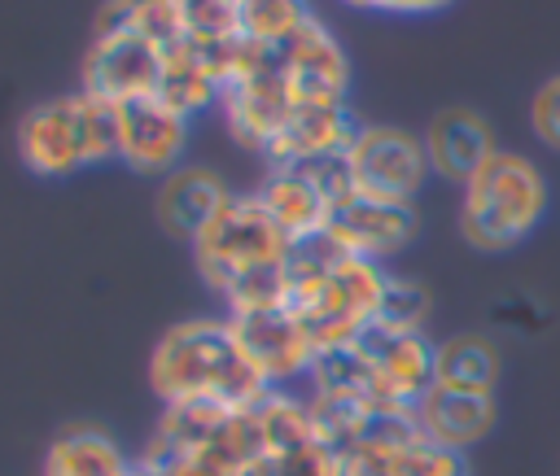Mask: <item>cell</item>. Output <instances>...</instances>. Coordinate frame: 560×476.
<instances>
[{"label":"cell","mask_w":560,"mask_h":476,"mask_svg":"<svg viewBox=\"0 0 560 476\" xmlns=\"http://www.w3.org/2000/svg\"><path fill=\"white\" fill-rule=\"evenodd\" d=\"M306 17L302 0H241V35L254 44H284Z\"/></svg>","instance_id":"25"},{"label":"cell","mask_w":560,"mask_h":476,"mask_svg":"<svg viewBox=\"0 0 560 476\" xmlns=\"http://www.w3.org/2000/svg\"><path fill=\"white\" fill-rule=\"evenodd\" d=\"M149 384L166 406L219 402V406H258L271 389L249 367L228 319H184L175 323L149 358Z\"/></svg>","instance_id":"3"},{"label":"cell","mask_w":560,"mask_h":476,"mask_svg":"<svg viewBox=\"0 0 560 476\" xmlns=\"http://www.w3.org/2000/svg\"><path fill=\"white\" fill-rule=\"evenodd\" d=\"M262 201V210L271 214V223L289 236V245L298 240H311L328 227V214L332 205L324 201V192L293 166H271V175L262 179V188L254 192Z\"/></svg>","instance_id":"19"},{"label":"cell","mask_w":560,"mask_h":476,"mask_svg":"<svg viewBox=\"0 0 560 476\" xmlns=\"http://www.w3.org/2000/svg\"><path fill=\"white\" fill-rule=\"evenodd\" d=\"M354 192L376 201L411 205L420 183L429 179V153L424 140L402 127H359L354 144L346 148Z\"/></svg>","instance_id":"8"},{"label":"cell","mask_w":560,"mask_h":476,"mask_svg":"<svg viewBox=\"0 0 560 476\" xmlns=\"http://www.w3.org/2000/svg\"><path fill=\"white\" fill-rule=\"evenodd\" d=\"M424 319H429V293H424V284L402 279V275H389L385 279V293H381L376 323L381 328H394V332H424Z\"/></svg>","instance_id":"26"},{"label":"cell","mask_w":560,"mask_h":476,"mask_svg":"<svg viewBox=\"0 0 560 476\" xmlns=\"http://www.w3.org/2000/svg\"><path fill=\"white\" fill-rule=\"evenodd\" d=\"M354 9H372V13H438L451 0H346Z\"/></svg>","instance_id":"31"},{"label":"cell","mask_w":560,"mask_h":476,"mask_svg":"<svg viewBox=\"0 0 560 476\" xmlns=\"http://www.w3.org/2000/svg\"><path fill=\"white\" fill-rule=\"evenodd\" d=\"M547 179L542 170L512 148H499L459 197V236L477 253H508L525 245L547 214Z\"/></svg>","instance_id":"4"},{"label":"cell","mask_w":560,"mask_h":476,"mask_svg":"<svg viewBox=\"0 0 560 476\" xmlns=\"http://www.w3.org/2000/svg\"><path fill=\"white\" fill-rule=\"evenodd\" d=\"M529 131L560 153V74H551L529 100Z\"/></svg>","instance_id":"28"},{"label":"cell","mask_w":560,"mask_h":476,"mask_svg":"<svg viewBox=\"0 0 560 476\" xmlns=\"http://www.w3.org/2000/svg\"><path fill=\"white\" fill-rule=\"evenodd\" d=\"M420 140H424V153H429V170L451 179V183H468L499 153L490 122L468 105L438 109Z\"/></svg>","instance_id":"15"},{"label":"cell","mask_w":560,"mask_h":476,"mask_svg":"<svg viewBox=\"0 0 560 476\" xmlns=\"http://www.w3.org/2000/svg\"><path fill=\"white\" fill-rule=\"evenodd\" d=\"M249 367L267 380V389H280L293 376H311L315 362V341L302 328V319L280 301V306H254V310H232L228 314Z\"/></svg>","instance_id":"9"},{"label":"cell","mask_w":560,"mask_h":476,"mask_svg":"<svg viewBox=\"0 0 560 476\" xmlns=\"http://www.w3.org/2000/svg\"><path fill=\"white\" fill-rule=\"evenodd\" d=\"M284 279H289L284 306L302 319L315 349H332V345L359 341L376 323L389 275L381 271V262L354 258L337 249L328 231H319L289 249Z\"/></svg>","instance_id":"1"},{"label":"cell","mask_w":560,"mask_h":476,"mask_svg":"<svg viewBox=\"0 0 560 476\" xmlns=\"http://www.w3.org/2000/svg\"><path fill=\"white\" fill-rule=\"evenodd\" d=\"M499 419V406H494V393H464V389H442L433 384L420 402H416V424L420 432L442 445V450H455L464 454L468 445L486 441L490 428Z\"/></svg>","instance_id":"17"},{"label":"cell","mask_w":560,"mask_h":476,"mask_svg":"<svg viewBox=\"0 0 560 476\" xmlns=\"http://www.w3.org/2000/svg\"><path fill=\"white\" fill-rule=\"evenodd\" d=\"M136 463L118 450V441L92 424H74L52 437L44 454V476H131Z\"/></svg>","instance_id":"20"},{"label":"cell","mask_w":560,"mask_h":476,"mask_svg":"<svg viewBox=\"0 0 560 476\" xmlns=\"http://www.w3.org/2000/svg\"><path fill=\"white\" fill-rule=\"evenodd\" d=\"M354 135H359V122L350 118L346 100H311V105H293L289 122L267 144V157L271 166H302L328 153H346Z\"/></svg>","instance_id":"16"},{"label":"cell","mask_w":560,"mask_h":476,"mask_svg":"<svg viewBox=\"0 0 560 476\" xmlns=\"http://www.w3.org/2000/svg\"><path fill=\"white\" fill-rule=\"evenodd\" d=\"M337 249L368 258V262H385L389 253L407 249L416 236V210L398 205V201H376V197H346L341 205H332L328 227Z\"/></svg>","instance_id":"13"},{"label":"cell","mask_w":560,"mask_h":476,"mask_svg":"<svg viewBox=\"0 0 560 476\" xmlns=\"http://www.w3.org/2000/svg\"><path fill=\"white\" fill-rule=\"evenodd\" d=\"M219 105H223V118H228V131L249 144V148H262L276 140V131L289 122L293 114V92H289V79L280 70V52L276 44H254L249 39V52L241 61V70L223 83L219 92Z\"/></svg>","instance_id":"7"},{"label":"cell","mask_w":560,"mask_h":476,"mask_svg":"<svg viewBox=\"0 0 560 476\" xmlns=\"http://www.w3.org/2000/svg\"><path fill=\"white\" fill-rule=\"evenodd\" d=\"M18 157L44 179H66L83 166L118 157L114 105L83 87L31 105L18 122Z\"/></svg>","instance_id":"5"},{"label":"cell","mask_w":560,"mask_h":476,"mask_svg":"<svg viewBox=\"0 0 560 476\" xmlns=\"http://www.w3.org/2000/svg\"><path fill=\"white\" fill-rule=\"evenodd\" d=\"M158 100L171 105L175 114L192 118L201 109H210L219 100V79L210 74V66L197 57V48L188 39L166 48V66H162V83H158Z\"/></svg>","instance_id":"22"},{"label":"cell","mask_w":560,"mask_h":476,"mask_svg":"<svg viewBox=\"0 0 560 476\" xmlns=\"http://www.w3.org/2000/svg\"><path fill=\"white\" fill-rule=\"evenodd\" d=\"M228 201H232V192H228V183L214 170H206V166H179L158 188V223H162L166 236L192 245Z\"/></svg>","instance_id":"18"},{"label":"cell","mask_w":560,"mask_h":476,"mask_svg":"<svg viewBox=\"0 0 560 476\" xmlns=\"http://www.w3.org/2000/svg\"><path fill=\"white\" fill-rule=\"evenodd\" d=\"M499 314H503V319H512V328H516V332H525V336L542 332V323H547L542 306H534V301H521V297L503 301V306H499Z\"/></svg>","instance_id":"30"},{"label":"cell","mask_w":560,"mask_h":476,"mask_svg":"<svg viewBox=\"0 0 560 476\" xmlns=\"http://www.w3.org/2000/svg\"><path fill=\"white\" fill-rule=\"evenodd\" d=\"M280 52V70L289 79V92L298 105L311 100H346L350 87V61L341 52V44L332 39V31L311 13L284 44H276Z\"/></svg>","instance_id":"12"},{"label":"cell","mask_w":560,"mask_h":476,"mask_svg":"<svg viewBox=\"0 0 560 476\" xmlns=\"http://www.w3.org/2000/svg\"><path fill=\"white\" fill-rule=\"evenodd\" d=\"M289 249H293L289 236L271 223L262 201L232 192V201L192 240V262L197 275L228 301L232 314V310L289 301V279H284Z\"/></svg>","instance_id":"2"},{"label":"cell","mask_w":560,"mask_h":476,"mask_svg":"<svg viewBox=\"0 0 560 476\" xmlns=\"http://www.w3.org/2000/svg\"><path fill=\"white\" fill-rule=\"evenodd\" d=\"M359 345L372 358V367L385 384V397L398 410H416V402L433 389L438 345L424 332H394V328H381V323H372L359 336Z\"/></svg>","instance_id":"14"},{"label":"cell","mask_w":560,"mask_h":476,"mask_svg":"<svg viewBox=\"0 0 560 476\" xmlns=\"http://www.w3.org/2000/svg\"><path fill=\"white\" fill-rule=\"evenodd\" d=\"M114 131H118V157L140 175H171L179 170V153L188 144V118L162 105L158 96L122 100L114 105Z\"/></svg>","instance_id":"11"},{"label":"cell","mask_w":560,"mask_h":476,"mask_svg":"<svg viewBox=\"0 0 560 476\" xmlns=\"http://www.w3.org/2000/svg\"><path fill=\"white\" fill-rule=\"evenodd\" d=\"M153 441L188 454L214 476H249L267 459L254 406H219V402L166 406Z\"/></svg>","instance_id":"6"},{"label":"cell","mask_w":560,"mask_h":476,"mask_svg":"<svg viewBox=\"0 0 560 476\" xmlns=\"http://www.w3.org/2000/svg\"><path fill=\"white\" fill-rule=\"evenodd\" d=\"M96 35H144L162 48L184 39L175 0H105L96 13Z\"/></svg>","instance_id":"23"},{"label":"cell","mask_w":560,"mask_h":476,"mask_svg":"<svg viewBox=\"0 0 560 476\" xmlns=\"http://www.w3.org/2000/svg\"><path fill=\"white\" fill-rule=\"evenodd\" d=\"M249 476H341V454L324 441H311L298 450L267 454Z\"/></svg>","instance_id":"27"},{"label":"cell","mask_w":560,"mask_h":476,"mask_svg":"<svg viewBox=\"0 0 560 476\" xmlns=\"http://www.w3.org/2000/svg\"><path fill=\"white\" fill-rule=\"evenodd\" d=\"M254 415H258V428H262V445H267V454H280V450H298V445L319 441V432H315V415H311V402H302V397H293V393L271 389V393L254 406Z\"/></svg>","instance_id":"24"},{"label":"cell","mask_w":560,"mask_h":476,"mask_svg":"<svg viewBox=\"0 0 560 476\" xmlns=\"http://www.w3.org/2000/svg\"><path fill=\"white\" fill-rule=\"evenodd\" d=\"M433 384L442 389H464V393H494L499 384V349L481 332H459L438 345L433 362Z\"/></svg>","instance_id":"21"},{"label":"cell","mask_w":560,"mask_h":476,"mask_svg":"<svg viewBox=\"0 0 560 476\" xmlns=\"http://www.w3.org/2000/svg\"><path fill=\"white\" fill-rule=\"evenodd\" d=\"M136 476H214V472H206L201 463H192L188 454H179L162 441H149L140 463H136Z\"/></svg>","instance_id":"29"},{"label":"cell","mask_w":560,"mask_h":476,"mask_svg":"<svg viewBox=\"0 0 560 476\" xmlns=\"http://www.w3.org/2000/svg\"><path fill=\"white\" fill-rule=\"evenodd\" d=\"M166 66V48L144 35H92V48L83 57V92L122 105L158 96Z\"/></svg>","instance_id":"10"}]
</instances>
